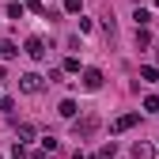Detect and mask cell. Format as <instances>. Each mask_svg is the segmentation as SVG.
Wrapping results in <instances>:
<instances>
[{
  "instance_id": "obj_1",
  "label": "cell",
  "mask_w": 159,
  "mask_h": 159,
  "mask_svg": "<svg viewBox=\"0 0 159 159\" xmlns=\"http://www.w3.org/2000/svg\"><path fill=\"white\" fill-rule=\"evenodd\" d=\"M98 125H102V121H98V114H80V117H72V136H76V140H91V136L98 133Z\"/></svg>"
},
{
  "instance_id": "obj_12",
  "label": "cell",
  "mask_w": 159,
  "mask_h": 159,
  "mask_svg": "<svg viewBox=\"0 0 159 159\" xmlns=\"http://www.w3.org/2000/svg\"><path fill=\"white\" fill-rule=\"evenodd\" d=\"M27 140H34V125H19V144H27Z\"/></svg>"
},
{
  "instance_id": "obj_16",
  "label": "cell",
  "mask_w": 159,
  "mask_h": 159,
  "mask_svg": "<svg viewBox=\"0 0 159 159\" xmlns=\"http://www.w3.org/2000/svg\"><path fill=\"white\" fill-rule=\"evenodd\" d=\"M11 159H27V148H23V144H15V148H11Z\"/></svg>"
},
{
  "instance_id": "obj_10",
  "label": "cell",
  "mask_w": 159,
  "mask_h": 159,
  "mask_svg": "<svg viewBox=\"0 0 159 159\" xmlns=\"http://www.w3.org/2000/svg\"><path fill=\"white\" fill-rule=\"evenodd\" d=\"M144 110L148 114H159V95H144Z\"/></svg>"
},
{
  "instance_id": "obj_8",
  "label": "cell",
  "mask_w": 159,
  "mask_h": 159,
  "mask_svg": "<svg viewBox=\"0 0 159 159\" xmlns=\"http://www.w3.org/2000/svg\"><path fill=\"white\" fill-rule=\"evenodd\" d=\"M8 15L11 19H23L27 15V4H23V0H11V4H8Z\"/></svg>"
},
{
  "instance_id": "obj_4",
  "label": "cell",
  "mask_w": 159,
  "mask_h": 159,
  "mask_svg": "<svg viewBox=\"0 0 159 159\" xmlns=\"http://www.w3.org/2000/svg\"><path fill=\"white\" fill-rule=\"evenodd\" d=\"M102 87V72L98 68H84V91H98Z\"/></svg>"
},
{
  "instance_id": "obj_15",
  "label": "cell",
  "mask_w": 159,
  "mask_h": 159,
  "mask_svg": "<svg viewBox=\"0 0 159 159\" xmlns=\"http://www.w3.org/2000/svg\"><path fill=\"white\" fill-rule=\"evenodd\" d=\"M61 144H57V136H42V152H57Z\"/></svg>"
},
{
  "instance_id": "obj_18",
  "label": "cell",
  "mask_w": 159,
  "mask_h": 159,
  "mask_svg": "<svg viewBox=\"0 0 159 159\" xmlns=\"http://www.w3.org/2000/svg\"><path fill=\"white\" fill-rule=\"evenodd\" d=\"M152 4H155V8H159V0H152Z\"/></svg>"
},
{
  "instance_id": "obj_17",
  "label": "cell",
  "mask_w": 159,
  "mask_h": 159,
  "mask_svg": "<svg viewBox=\"0 0 159 159\" xmlns=\"http://www.w3.org/2000/svg\"><path fill=\"white\" fill-rule=\"evenodd\" d=\"M27 4H34V8H38V4H42V0H27Z\"/></svg>"
},
{
  "instance_id": "obj_2",
  "label": "cell",
  "mask_w": 159,
  "mask_h": 159,
  "mask_svg": "<svg viewBox=\"0 0 159 159\" xmlns=\"http://www.w3.org/2000/svg\"><path fill=\"white\" fill-rule=\"evenodd\" d=\"M19 91L38 95V91H42V76H38V72H23V76H19Z\"/></svg>"
},
{
  "instance_id": "obj_5",
  "label": "cell",
  "mask_w": 159,
  "mask_h": 159,
  "mask_svg": "<svg viewBox=\"0 0 159 159\" xmlns=\"http://www.w3.org/2000/svg\"><path fill=\"white\" fill-rule=\"evenodd\" d=\"M136 121H140V114H121V117H117L110 129H114V133H125V129H133Z\"/></svg>"
},
{
  "instance_id": "obj_7",
  "label": "cell",
  "mask_w": 159,
  "mask_h": 159,
  "mask_svg": "<svg viewBox=\"0 0 159 159\" xmlns=\"http://www.w3.org/2000/svg\"><path fill=\"white\" fill-rule=\"evenodd\" d=\"M57 114H61V117H68V121H72V117L80 114V106L72 102V98H65V102H61V106H57Z\"/></svg>"
},
{
  "instance_id": "obj_13",
  "label": "cell",
  "mask_w": 159,
  "mask_h": 159,
  "mask_svg": "<svg viewBox=\"0 0 159 159\" xmlns=\"http://www.w3.org/2000/svg\"><path fill=\"white\" fill-rule=\"evenodd\" d=\"M15 53H19V49H15L11 42H0V57H4V61H11V57H15Z\"/></svg>"
},
{
  "instance_id": "obj_14",
  "label": "cell",
  "mask_w": 159,
  "mask_h": 159,
  "mask_svg": "<svg viewBox=\"0 0 159 159\" xmlns=\"http://www.w3.org/2000/svg\"><path fill=\"white\" fill-rule=\"evenodd\" d=\"M65 11H72V15H80V11H84V0H65Z\"/></svg>"
},
{
  "instance_id": "obj_6",
  "label": "cell",
  "mask_w": 159,
  "mask_h": 159,
  "mask_svg": "<svg viewBox=\"0 0 159 159\" xmlns=\"http://www.w3.org/2000/svg\"><path fill=\"white\" fill-rule=\"evenodd\" d=\"M152 155H155L152 144H144V140H136V144H133V159H152Z\"/></svg>"
},
{
  "instance_id": "obj_9",
  "label": "cell",
  "mask_w": 159,
  "mask_h": 159,
  "mask_svg": "<svg viewBox=\"0 0 159 159\" xmlns=\"http://www.w3.org/2000/svg\"><path fill=\"white\" fill-rule=\"evenodd\" d=\"M133 19H136V27H148V23H152V11H148V8H136Z\"/></svg>"
},
{
  "instance_id": "obj_11",
  "label": "cell",
  "mask_w": 159,
  "mask_h": 159,
  "mask_svg": "<svg viewBox=\"0 0 159 159\" xmlns=\"http://www.w3.org/2000/svg\"><path fill=\"white\" fill-rule=\"evenodd\" d=\"M140 80H148V84L159 80V68H155V65H144V68H140Z\"/></svg>"
},
{
  "instance_id": "obj_19",
  "label": "cell",
  "mask_w": 159,
  "mask_h": 159,
  "mask_svg": "<svg viewBox=\"0 0 159 159\" xmlns=\"http://www.w3.org/2000/svg\"><path fill=\"white\" fill-rule=\"evenodd\" d=\"M155 152H159V144H155Z\"/></svg>"
},
{
  "instance_id": "obj_3",
  "label": "cell",
  "mask_w": 159,
  "mask_h": 159,
  "mask_svg": "<svg viewBox=\"0 0 159 159\" xmlns=\"http://www.w3.org/2000/svg\"><path fill=\"white\" fill-rule=\"evenodd\" d=\"M23 49H27L30 61H46V42H42L38 34H34V38H27V46H23Z\"/></svg>"
}]
</instances>
